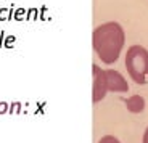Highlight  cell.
I'll use <instances>...</instances> for the list:
<instances>
[{
    "label": "cell",
    "mask_w": 148,
    "mask_h": 143,
    "mask_svg": "<svg viewBox=\"0 0 148 143\" xmlns=\"http://www.w3.org/2000/svg\"><path fill=\"white\" fill-rule=\"evenodd\" d=\"M126 42V34L119 23L110 21L98 26L92 34V45L97 55L105 64L118 61L121 50Z\"/></svg>",
    "instance_id": "1"
},
{
    "label": "cell",
    "mask_w": 148,
    "mask_h": 143,
    "mask_svg": "<svg viewBox=\"0 0 148 143\" xmlns=\"http://www.w3.org/2000/svg\"><path fill=\"white\" fill-rule=\"evenodd\" d=\"M126 69L135 84H148V50L142 45H132L126 53Z\"/></svg>",
    "instance_id": "2"
},
{
    "label": "cell",
    "mask_w": 148,
    "mask_h": 143,
    "mask_svg": "<svg viewBox=\"0 0 148 143\" xmlns=\"http://www.w3.org/2000/svg\"><path fill=\"white\" fill-rule=\"evenodd\" d=\"M93 73V88H92V101L98 103L105 98V95L108 93L106 87V77H105V69H101L100 66L93 64L92 66Z\"/></svg>",
    "instance_id": "3"
},
{
    "label": "cell",
    "mask_w": 148,
    "mask_h": 143,
    "mask_svg": "<svg viewBox=\"0 0 148 143\" xmlns=\"http://www.w3.org/2000/svg\"><path fill=\"white\" fill-rule=\"evenodd\" d=\"M105 77H106V87L108 92H118V93H126L129 90L127 81L122 77L121 73L114 69H106L105 71Z\"/></svg>",
    "instance_id": "4"
},
{
    "label": "cell",
    "mask_w": 148,
    "mask_h": 143,
    "mask_svg": "<svg viewBox=\"0 0 148 143\" xmlns=\"http://www.w3.org/2000/svg\"><path fill=\"white\" fill-rule=\"evenodd\" d=\"M124 103H126L127 109H129L130 113H134V114H138V113H142V111L145 109V100H143V96H140V95L129 96V98L124 100Z\"/></svg>",
    "instance_id": "5"
},
{
    "label": "cell",
    "mask_w": 148,
    "mask_h": 143,
    "mask_svg": "<svg viewBox=\"0 0 148 143\" xmlns=\"http://www.w3.org/2000/svg\"><path fill=\"white\" fill-rule=\"evenodd\" d=\"M98 143H121V142L113 135H105V137H101V140Z\"/></svg>",
    "instance_id": "6"
},
{
    "label": "cell",
    "mask_w": 148,
    "mask_h": 143,
    "mask_svg": "<svg viewBox=\"0 0 148 143\" xmlns=\"http://www.w3.org/2000/svg\"><path fill=\"white\" fill-rule=\"evenodd\" d=\"M5 111H7V105L5 103H0V114L5 113Z\"/></svg>",
    "instance_id": "7"
},
{
    "label": "cell",
    "mask_w": 148,
    "mask_h": 143,
    "mask_svg": "<svg viewBox=\"0 0 148 143\" xmlns=\"http://www.w3.org/2000/svg\"><path fill=\"white\" fill-rule=\"evenodd\" d=\"M143 143H148V127H147V130H145V133H143Z\"/></svg>",
    "instance_id": "8"
}]
</instances>
